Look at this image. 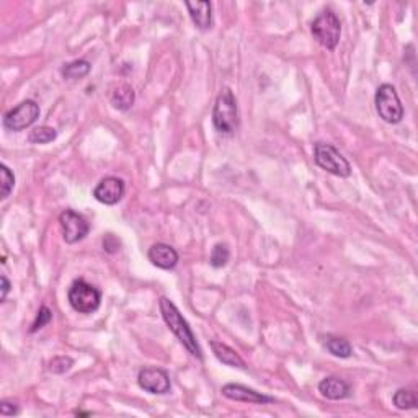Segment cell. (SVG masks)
<instances>
[{
    "instance_id": "cell-5",
    "label": "cell",
    "mask_w": 418,
    "mask_h": 418,
    "mask_svg": "<svg viewBox=\"0 0 418 418\" xmlns=\"http://www.w3.org/2000/svg\"><path fill=\"white\" fill-rule=\"evenodd\" d=\"M69 304L75 312L92 314L100 307L102 302V293L84 280H75L67 293Z\"/></svg>"
},
{
    "instance_id": "cell-24",
    "label": "cell",
    "mask_w": 418,
    "mask_h": 418,
    "mask_svg": "<svg viewBox=\"0 0 418 418\" xmlns=\"http://www.w3.org/2000/svg\"><path fill=\"white\" fill-rule=\"evenodd\" d=\"M74 366V360L69 356H56L49 361V371L54 374H62V372L69 371Z\"/></svg>"
},
{
    "instance_id": "cell-2",
    "label": "cell",
    "mask_w": 418,
    "mask_h": 418,
    "mask_svg": "<svg viewBox=\"0 0 418 418\" xmlns=\"http://www.w3.org/2000/svg\"><path fill=\"white\" fill-rule=\"evenodd\" d=\"M212 125L222 134H233L239 128L237 100L230 89H222L217 95L212 110Z\"/></svg>"
},
{
    "instance_id": "cell-9",
    "label": "cell",
    "mask_w": 418,
    "mask_h": 418,
    "mask_svg": "<svg viewBox=\"0 0 418 418\" xmlns=\"http://www.w3.org/2000/svg\"><path fill=\"white\" fill-rule=\"evenodd\" d=\"M138 384L145 392L157 395L167 394L172 388L169 374L163 370H158V367H144V370H140Z\"/></svg>"
},
{
    "instance_id": "cell-20",
    "label": "cell",
    "mask_w": 418,
    "mask_h": 418,
    "mask_svg": "<svg viewBox=\"0 0 418 418\" xmlns=\"http://www.w3.org/2000/svg\"><path fill=\"white\" fill-rule=\"evenodd\" d=\"M56 138H57L56 129L49 128V126H39V128H35L31 131L28 136V140L31 144H48V143H53Z\"/></svg>"
},
{
    "instance_id": "cell-6",
    "label": "cell",
    "mask_w": 418,
    "mask_h": 418,
    "mask_svg": "<svg viewBox=\"0 0 418 418\" xmlns=\"http://www.w3.org/2000/svg\"><path fill=\"white\" fill-rule=\"evenodd\" d=\"M376 110L379 118L389 125H397L403 120V107L394 85L383 84L376 92Z\"/></svg>"
},
{
    "instance_id": "cell-25",
    "label": "cell",
    "mask_w": 418,
    "mask_h": 418,
    "mask_svg": "<svg viewBox=\"0 0 418 418\" xmlns=\"http://www.w3.org/2000/svg\"><path fill=\"white\" fill-rule=\"evenodd\" d=\"M102 244H103V250H104V252H108V253H116L121 247L120 239H118L116 235H113V234L104 235Z\"/></svg>"
},
{
    "instance_id": "cell-16",
    "label": "cell",
    "mask_w": 418,
    "mask_h": 418,
    "mask_svg": "<svg viewBox=\"0 0 418 418\" xmlns=\"http://www.w3.org/2000/svg\"><path fill=\"white\" fill-rule=\"evenodd\" d=\"M134 100H136V93L133 87H131L129 84H125V82L116 84L110 92V102L116 110H121V111L129 110V108L134 104Z\"/></svg>"
},
{
    "instance_id": "cell-18",
    "label": "cell",
    "mask_w": 418,
    "mask_h": 418,
    "mask_svg": "<svg viewBox=\"0 0 418 418\" xmlns=\"http://www.w3.org/2000/svg\"><path fill=\"white\" fill-rule=\"evenodd\" d=\"M90 69H92V66H90L89 61H85V59H77V61H72L69 64L62 67L61 72L66 79L75 80V79H84L85 75H89Z\"/></svg>"
},
{
    "instance_id": "cell-22",
    "label": "cell",
    "mask_w": 418,
    "mask_h": 418,
    "mask_svg": "<svg viewBox=\"0 0 418 418\" xmlns=\"http://www.w3.org/2000/svg\"><path fill=\"white\" fill-rule=\"evenodd\" d=\"M229 258H230L229 247H227L226 244H217L215 245V248H212L211 260H209V263H211V266L215 268H222L227 265Z\"/></svg>"
},
{
    "instance_id": "cell-12",
    "label": "cell",
    "mask_w": 418,
    "mask_h": 418,
    "mask_svg": "<svg viewBox=\"0 0 418 418\" xmlns=\"http://www.w3.org/2000/svg\"><path fill=\"white\" fill-rule=\"evenodd\" d=\"M149 262L152 263L154 266L161 268V270H174L179 263V253L174 247L167 244H154L147 252Z\"/></svg>"
},
{
    "instance_id": "cell-17",
    "label": "cell",
    "mask_w": 418,
    "mask_h": 418,
    "mask_svg": "<svg viewBox=\"0 0 418 418\" xmlns=\"http://www.w3.org/2000/svg\"><path fill=\"white\" fill-rule=\"evenodd\" d=\"M325 348L337 358H349L353 353L352 345H349L348 340L340 338V337H334V335H327L324 340Z\"/></svg>"
},
{
    "instance_id": "cell-26",
    "label": "cell",
    "mask_w": 418,
    "mask_h": 418,
    "mask_svg": "<svg viewBox=\"0 0 418 418\" xmlns=\"http://www.w3.org/2000/svg\"><path fill=\"white\" fill-rule=\"evenodd\" d=\"M18 412H20V410H18V407L15 406V403L7 402V401H3L2 403H0V413H2L3 417H12V415H17Z\"/></svg>"
},
{
    "instance_id": "cell-23",
    "label": "cell",
    "mask_w": 418,
    "mask_h": 418,
    "mask_svg": "<svg viewBox=\"0 0 418 418\" xmlns=\"http://www.w3.org/2000/svg\"><path fill=\"white\" fill-rule=\"evenodd\" d=\"M51 320H53L51 309L46 307V306H41L38 314H36V319L33 322V325H31L30 334H35V331L41 330V329H43V327H46Z\"/></svg>"
},
{
    "instance_id": "cell-27",
    "label": "cell",
    "mask_w": 418,
    "mask_h": 418,
    "mask_svg": "<svg viewBox=\"0 0 418 418\" xmlns=\"http://www.w3.org/2000/svg\"><path fill=\"white\" fill-rule=\"evenodd\" d=\"M0 283H2V286H0V288H2V294H0V301H6L7 299V294L10 293V281L7 280V276H0Z\"/></svg>"
},
{
    "instance_id": "cell-11",
    "label": "cell",
    "mask_w": 418,
    "mask_h": 418,
    "mask_svg": "<svg viewBox=\"0 0 418 418\" xmlns=\"http://www.w3.org/2000/svg\"><path fill=\"white\" fill-rule=\"evenodd\" d=\"M222 395L227 399H230V401L235 402H247V403H271L275 402L273 397H268V395H263L260 392H257V390L245 388V385L240 384H226L224 388H222Z\"/></svg>"
},
{
    "instance_id": "cell-10",
    "label": "cell",
    "mask_w": 418,
    "mask_h": 418,
    "mask_svg": "<svg viewBox=\"0 0 418 418\" xmlns=\"http://www.w3.org/2000/svg\"><path fill=\"white\" fill-rule=\"evenodd\" d=\"M125 192L126 185L121 179H118V176H104V179L95 186L93 197L102 204L113 206V204L121 201V198L125 197Z\"/></svg>"
},
{
    "instance_id": "cell-13",
    "label": "cell",
    "mask_w": 418,
    "mask_h": 418,
    "mask_svg": "<svg viewBox=\"0 0 418 418\" xmlns=\"http://www.w3.org/2000/svg\"><path fill=\"white\" fill-rule=\"evenodd\" d=\"M319 392L324 395L325 399H330V401H342V399L349 397L352 388H349V384L342 378L329 376V378L322 379L319 383Z\"/></svg>"
},
{
    "instance_id": "cell-7",
    "label": "cell",
    "mask_w": 418,
    "mask_h": 418,
    "mask_svg": "<svg viewBox=\"0 0 418 418\" xmlns=\"http://www.w3.org/2000/svg\"><path fill=\"white\" fill-rule=\"evenodd\" d=\"M39 118V104L35 100H25L20 104H17L13 110L6 113L3 116V128L8 131H24L35 125Z\"/></svg>"
},
{
    "instance_id": "cell-15",
    "label": "cell",
    "mask_w": 418,
    "mask_h": 418,
    "mask_svg": "<svg viewBox=\"0 0 418 418\" xmlns=\"http://www.w3.org/2000/svg\"><path fill=\"white\" fill-rule=\"evenodd\" d=\"M211 349L215 353V356L219 360L222 365L226 366H233V367H240V370H245L247 365H245L244 358L240 354L229 347V345L217 342V340H212L211 342Z\"/></svg>"
},
{
    "instance_id": "cell-14",
    "label": "cell",
    "mask_w": 418,
    "mask_h": 418,
    "mask_svg": "<svg viewBox=\"0 0 418 418\" xmlns=\"http://www.w3.org/2000/svg\"><path fill=\"white\" fill-rule=\"evenodd\" d=\"M188 8L190 17H192L193 24L199 30H208L212 25V8L211 2L208 0H197V2H185Z\"/></svg>"
},
{
    "instance_id": "cell-8",
    "label": "cell",
    "mask_w": 418,
    "mask_h": 418,
    "mask_svg": "<svg viewBox=\"0 0 418 418\" xmlns=\"http://www.w3.org/2000/svg\"><path fill=\"white\" fill-rule=\"evenodd\" d=\"M59 224H61L62 237H64L66 244H77L80 240L87 237L90 226L85 221V217L79 215V212L72 211V209H66L64 212H61L59 216Z\"/></svg>"
},
{
    "instance_id": "cell-21",
    "label": "cell",
    "mask_w": 418,
    "mask_h": 418,
    "mask_svg": "<svg viewBox=\"0 0 418 418\" xmlns=\"http://www.w3.org/2000/svg\"><path fill=\"white\" fill-rule=\"evenodd\" d=\"M0 176H2V183H0V198L7 199L10 197L13 186H15V175L8 169L6 163L0 165Z\"/></svg>"
},
{
    "instance_id": "cell-3",
    "label": "cell",
    "mask_w": 418,
    "mask_h": 418,
    "mask_svg": "<svg viewBox=\"0 0 418 418\" xmlns=\"http://www.w3.org/2000/svg\"><path fill=\"white\" fill-rule=\"evenodd\" d=\"M311 31L317 43L334 51L338 46L340 35H342V24H340L338 17L334 12L324 10L312 21Z\"/></svg>"
},
{
    "instance_id": "cell-4",
    "label": "cell",
    "mask_w": 418,
    "mask_h": 418,
    "mask_svg": "<svg viewBox=\"0 0 418 418\" xmlns=\"http://www.w3.org/2000/svg\"><path fill=\"white\" fill-rule=\"evenodd\" d=\"M314 161L322 170L340 176V179H347V176L352 175L349 162L331 144L317 143L314 145Z\"/></svg>"
},
{
    "instance_id": "cell-1",
    "label": "cell",
    "mask_w": 418,
    "mask_h": 418,
    "mask_svg": "<svg viewBox=\"0 0 418 418\" xmlns=\"http://www.w3.org/2000/svg\"><path fill=\"white\" fill-rule=\"evenodd\" d=\"M158 307H161V314L165 320V324L169 325V329L174 331V335L180 340V343L188 349V353H192L194 358H198L199 361L203 360V352L199 343L197 342L193 330L190 329L188 322L183 319L179 309L169 298H161L158 301Z\"/></svg>"
},
{
    "instance_id": "cell-19",
    "label": "cell",
    "mask_w": 418,
    "mask_h": 418,
    "mask_svg": "<svg viewBox=\"0 0 418 418\" xmlns=\"http://www.w3.org/2000/svg\"><path fill=\"white\" fill-rule=\"evenodd\" d=\"M392 402L399 410H410V408H417L418 406L417 394L408 389H399L397 392L394 394Z\"/></svg>"
}]
</instances>
